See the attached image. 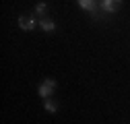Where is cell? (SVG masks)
Segmentation results:
<instances>
[{
	"label": "cell",
	"instance_id": "obj_6",
	"mask_svg": "<svg viewBox=\"0 0 130 124\" xmlns=\"http://www.w3.org/2000/svg\"><path fill=\"white\" fill-rule=\"evenodd\" d=\"M43 110L50 112V114H56V112H58V105H56V101H52L50 97H45V99H43Z\"/></svg>",
	"mask_w": 130,
	"mask_h": 124
},
{
	"label": "cell",
	"instance_id": "obj_3",
	"mask_svg": "<svg viewBox=\"0 0 130 124\" xmlns=\"http://www.w3.org/2000/svg\"><path fill=\"white\" fill-rule=\"evenodd\" d=\"M76 2H78V6L85 12L93 14V19L97 17V10H99V2H97V0H76Z\"/></svg>",
	"mask_w": 130,
	"mask_h": 124
},
{
	"label": "cell",
	"instance_id": "obj_1",
	"mask_svg": "<svg viewBox=\"0 0 130 124\" xmlns=\"http://www.w3.org/2000/svg\"><path fill=\"white\" fill-rule=\"evenodd\" d=\"M54 89H56V81H54V79H43V81L39 83L37 93H39L41 99H45V97H50L52 93H54Z\"/></svg>",
	"mask_w": 130,
	"mask_h": 124
},
{
	"label": "cell",
	"instance_id": "obj_4",
	"mask_svg": "<svg viewBox=\"0 0 130 124\" xmlns=\"http://www.w3.org/2000/svg\"><path fill=\"white\" fill-rule=\"evenodd\" d=\"M35 25H39V21L35 17H27V14H21V17H19V27L23 31H33Z\"/></svg>",
	"mask_w": 130,
	"mask_h": 124
},
{
	"label": "cell",
	"instance_id": "obj_5",
	"mask_svg": "<svg viewBox=\"0 0 130 124\" xmlns=\"http://www.w3.org/2000/svg\"><path fill=\"white\" fill-rule=\"evenodd\" d=\"M39 27L45 31V33H52V31H56V23L52 19H47V17H41L39 19Z\"/></svg>",
	"mask_w": 130,
	"mask_h": 124
},
{
	"label": "cell",
	"instance_id": "obj_2",
	"mask_svg": "<svg viewBox=\"0 0 130 124\" xmlns=\"http://www.w3.org/2000/svg\"><path fill=\"white\" fill-rule=\"evenodd\" d=\"M120 4H122V0H101L99 2V10L103 14H113L120 8Z\"/></svg>",
	"mask_w": 130,
	"mask_h": 124
},
{
	"label": "cell",
	"instance_id": "obj_7",
	"mask_svg": "<svg viewBox=\"0 0 130 124\" xmlns=\"http://www.w3.org/2000/svg\"><path fill=\"white\" fill-rule=\"evenodd\" d=\"M47 10H50V6H47V2H37L35 4V14L41 19V17H45L47 14Z\"/></svg>",
	"mask_w": 130,
	"mask_h": 124
}]
</instances>
